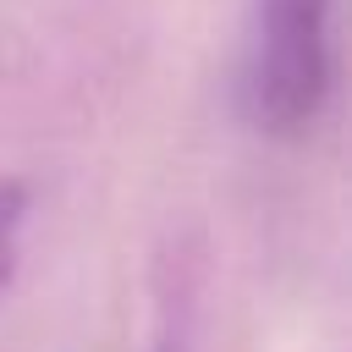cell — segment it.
Wrapping results in <instances>:
<instances>
[{
	"label": "cell",
	"instance_id": "cell-2",
	"mask_svg": "<svg viewBox=\"0 0 352 352\" xmlns=\"http://www.w3.org/2000/svg\"><path fill=\"white\" fill-rule=\"evenodd\" d=\"M22 187L16 182H0V280L11 275L16 264V231H22Z\"/></svg>",
	"mask_w": 352,
	"mask_h": 352
},
{
	"label": "cell",
	"instance_id": "cell-1",
	"mask_svg": "<svg viewBox=\"0 0 352 352\" xmlns=\"http://www.w3.org/2000/svg\"><path fill=\"white\" fill-rule=\"evenodd\" d=\"M330 11L336 0H258L248 55V110L264 132L292 138L319 116L336 72Z\"/></svg>",
	"mask_w": 352,
	"mask_h": 352
}]
</instances>
